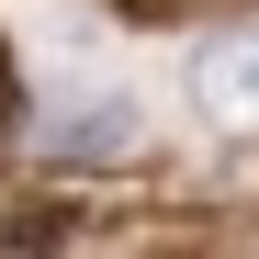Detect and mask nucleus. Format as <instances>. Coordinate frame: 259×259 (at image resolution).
Here are the masks:
<instances>
[{"label": "nucleus", "mask_w": 259, "mask_h": 259, "mask_svg": "<svg viewBox=\"0 0 259 259\" xmlns=\"http://www.w3.org/2000/svg\"><path fill=\"white\" fill-rule=\"evenodd\" d=\"M46 136H57V158H79V169H113V158L147 147V113L124 102V91H91V102H68Z\"/></svg>", "instance_id": "nucleus-1"}, {"label": "nucleus", "mask_w": 259, "mask_h": 259, "mask_svg": "<svg viewBox=\"0 0 259 259\" xmlns=\"http://www.w3.org/2000/svg\"><path fill=\"white\" fill-rule=\"evenodd\" d=\"M192 102L226 124V136H259V34H226V46L192 57Z\"/></svg>", "instance_id": "nucleus-2"}, {"label": "nucleus", "mask_w": 259, "mask_h": 259, "mask_svg": "<svg viewBox=\"0 0 259 259\" xmlns=\"http://www.w3.org/2000/svg\"><path fill=\"white\" fill-rule=\"evenodd\" d=\"M57 237H79V214H12V226H0V259H57Z\"/></svg>", "instance_id": "nucleus-3"}, {"label": "nucleus", "mask_w": 259, "mask_h": 259, "mask_svg": "<svg viewBox=\"0 0 259 259\" xmlns=\"http://www.w3.org/2000/svg\"><path fill=\"white\" fill-rule=\"evenodd\" d=\"M23 124V68H12V46H0V136Z\"/></svg>", "instance_id": "nucleus-4"}, {"label": "nucleus", "mask_w": 259, "mask_h": 259, "mask_svg": "<svg viewBox=\"0 0 259 259\" xmlns=\"http://www.w3.org/2000/svg\"><path fill=\"white\" fill-rule=\"evenodd\" d=\"M147 259H226V248H214V237H158Z\"/></svg>", "instance_id": "nucleus-5"}, {"label": "nucleus", "mask_w": 259, "mask_h": 259, "mask_svg": "<svg viewBox=\"0 0 259 259\" xmlns=\"http://www.w3.org/2000/svg\"><path fill=\"white\" fill-rule=\"evenodd\" d=\"M102 12H124V23H169L181 0H102Z\"/></svg>", "instance_id": "nucleus-6"}]
</instances>
